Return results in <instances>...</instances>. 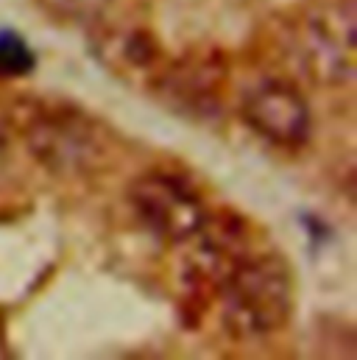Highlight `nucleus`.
Wrapping results in <instances>:
<instances>
[{"label": "nucleus", "instance_id": "f257e3e1", "mask_svg": "<svg viewBox=\"0 0 357 360\" xmlns=\"http://www.w3.org/2000/svg\"><path fill=\"white\" fill-rule=\"evenodd\" d=\"M131 204L143 224L168 243H190L212 212L193 181L168 171H154L134 181Z\"/></svg>", "mask_w": 357, "mask_h": 360}, {"label": "nucleus", "instance_id": "f03ea898", "mask_svg": "<svg viewBox=\"0 0 357 360\" xmlns=\"http://www.w3.org/2000/svg\"><path fill=\"white\" fill-rule=\"evenodd\" d=\"M31 151L56 171L92 168L106 157V137L79 112L39 109L25 129Z\"/></svg>", "mask_w": 357, "mask_h": 360}, {"label": "nucleus", "instance_id": "7ed1b4c3", "mask_svg": "<svg viewBox=\"0 0 357 360\" xmlns=\"http://www.w3.org/2000/svg\"><path fill=\"white\" fill-rule=\"evenodd\" d=\"M304 65L327 82H349L355 70V6L352 0L318 6L299 28Z\"/></svg>", "mask_w": 357, "mask_h": 360}, {"label": "nucleus", "instance_id": "20e7f679", "mask_svg": "<svg viewBox=\"0 0 357 360\" xmlns=\"http://www.w3.org/2000/svg\"><path fill=\"white\" fill-rule=\"evenodd\" d=\"M240 112L246 123L273 140L276 146L296 148L310 134V112L299 90L282 79H260L243 92Z\"/></svg>", "mask_w": 357, "mask_h": 360}, {"label": "nucleus", "instance_id": "39448f33", "mask_svg": "<svg viewBox=\"0 0 357 360\" xmlns=\"http://www.w3.org/2000/svg\"><path fill=\"white\" fill-rule=\"evenodd\" d=\"M98 45L106 48V62L120 70L134 73H151L157 79V70L162 65V53L157 39L143 28H123V31H106L98 37Z\"/></svg>", "mask_w": 357, "mask_h": 360}, {"label": "nucleus", "instance_id": "423d86ee", "mask_svg": "<svg viewBox=\"0 0 357 360\" xmlns=\"http://www.w3.org/2000/svg\"><path fill=\"white\" fill-rule=\"evenodd\" d=\"M34 68V53L14 31H0V79L25 76Z\"/></svg>", "mask_w": 357, "mask_h": 360}, {"label": "nucleus", "instance_id": "0eeeda50", "mask_svg": "<svg viewBox=\"0 0 357 360\" xmlns=\"http://www.w3.org/2000/svg\"><path fill=\"white\" fill-rule=\"evenodd\" d=\"M53 17L70 20V22H89L98 20L100 11L109 6V0H39Z\"/></svg>", "mask_w": 357, "mask_h": 360}]
</instances>
